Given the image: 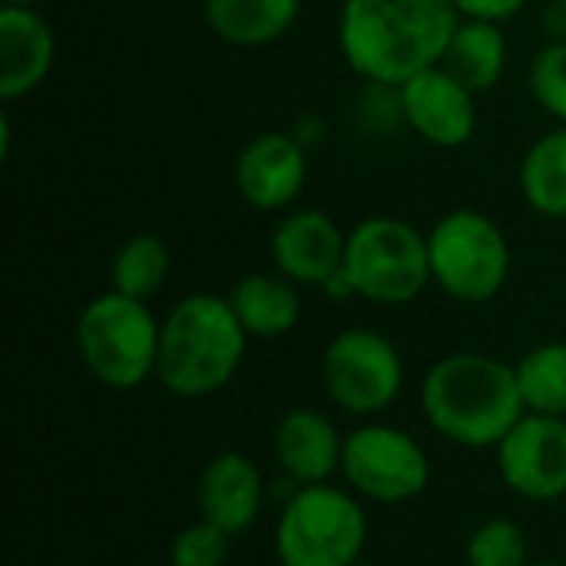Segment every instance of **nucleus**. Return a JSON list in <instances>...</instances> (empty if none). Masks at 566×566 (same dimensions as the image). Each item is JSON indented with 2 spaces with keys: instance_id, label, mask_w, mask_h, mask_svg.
I'll use <instances>...</instances> for the list:
<instances>
[{
  "instance_id": "f257e3e1",
  "label": "nucleus",
  "mask_w": 566,
  "mask_h": 566,
  "mask_svg": "<svg viewBox=\"0 0 566 566\" xmlns=\"http://www.w3.org/2000/svg\"><path fill=\"white\" fill-rule=\"evenodd\" d=\"M458 23L454 0H345L338 43L358 76L398 90L444 60Z\"/></svg>"
},
{
  "instance_id": "f03ea898",
  "label": "nucleus",
  "mask_w": 566,
  "mask_h": 566,
  "mask_svg": "<svg viewBox=\"0 0 566 566\" xmlns=\"http://www.w3.org/2000/svg\"><path fill=\"white\" fill-rule=\"evenodd\" d=\"M421 405L431 428L461 448H497L527 415L517 368L478 352L441 358L424 378Z\"/></svg>"
},
{
  "instance_id": "7ed1b4c3",
  "label": "nucleus",
  "mask_w": 566,
  "mask_h": 566,
  "mask_svg": "<svg viewBox=\"0 0 566 566\" xmlns=\"http://www.w3.org/2000/svg\"><path fill=\"white\" fill-rule=\"evenodd\" d=\"M249 332L235 318L229 298L199 292L182 298L163 322L156 375L179 398H206L222 391L242 365Z\"/></svg>"
},
{
  "instance_id": "20e7f679",
  "label": "nucleus",
  "mask_w": 566,
  "mask_h": 566,
  "mask_svg": "<svg viewBox=\"0 0 566 566\" xmlns=\"http://www.w3.org/2000/svg\"><path fill=\"white\" fill-rule=\"evenodd\" d=\"M159 332L146 302L106 292L76 318V348L96 381L116 391L139 388L159 361Z\"/></svg>"
},
{
  "instance_id": "39448f33",
  "label": "nucleus",
  "mask_w": 566,
  "mask_h": 566,
  "mask_svg": "<svg viewBox=\"0 0 566 566\" xmlns=\"http://www.w3.org/2000/svg\"><path fill=\"white\" fill-rule=\"evenodd\" d=\"M368 521L358 501L328 484L298 488L275 527V554L282 566L358 564Z\"/></svg>"
},
{
  "instance_id": "423d86ee",
  "label": "nucleus",
  "mask_w": 566,
  "mask_h": 566,
  "mask_svg": "<svg viewBox=\"0 0 566 566\" xmlns=\"http://www.w3.org/2000/svg\"><path fill=\"white\" fill-rule=\"evenodd\" d=\"M431 282L458 302H491L511 275V245L501 226L478 209H454L428 232Z\"/></svg>"
},
{
  "instance_id": "0eeeda50",
  "label": "nucleus",
  "mask_w": 566,
  "mask_h": 566,
  "mask_svg": "<svg viewBox=\"0 0 566 566\" xmlns=\"http://www.w3.org/2000/svg\"><path fill=\"white\" fill-rule=\"evenodd\" d=\"M345 272L361 298L378 305H405L431 282L428 235L391 216L365 219L348 232Z\"/></svg>"
},
{
  "instance_id": "6e6552de",
  "label": "nucleus",
  "mask_w": 566,
  "mask_h": 566,
  "mask_svg": "<svg viewBox=\"0 0 566 566\" xmlns=\"http://www.w3.org/2000/svg\"><path fill=\"white\" fill-rule=\"evenodd\" d=\"M322 378L338 408L352 415H375L398 398L405 365L385 335L371 328H345L325 348Z\"/></svg>"
},
{
  "instance_id": "1a4fd4ad",
  "label": "nucleus",
  "mask_w": 566,
  "mask_h": 566,
  "mask_svg": "<svg viewBox=\"0 0 566 566\" xmlns=\"http://www.w3.org/2000/svg\"><path fill=\"white\" fill-rule=\"evenodd\" d=\"M342 471L358 494L378 504L415 501L431 481L424 448L408 431L388 424H368L348 434L342 451Z\"/></svg>"
},
{
  "instance_id": "9d476101",
  "label": "nucleus",
  "mask_w": 566,
  "mask_h": 566,
  "mask_svg": "<svg viewBox=\"0 0 566 566\" xmlns=\"http://www.w3.org/2000/svg\"><path fill=\"white\" fill-rule=\"evenodd\" d=\"M504 484L527 501H557L566 494V421L527 411L497 444Z\"/></svg>"
},
{
  "instance_id": "9b49d317",
  "label": "nucleus",
  "mask_w": 566,
  "mask_h": 566,
  "mask_svg": "<svg viewBox=\"0 0 566 566\" xmlns=\"http://www.w3.org/2000/svg\"><path fill=\"white\" fill-rule=\"evenodd\" d=\"M474 96L478 93L468 90L441 63L411 76L405 86H398V106L408 126L441 149L464 146L474 136V126H478Z\"/></svg>"
},
{
  "instance_id": "f8f14e48",
  "label": "nucleus",
  "mask_w": 566,
  "mask_h": 566,
  "mask_svg": "<svg viewBox=\"0 0 566 566\" xmlns=\"http://www.w3.org/2000/svg\"><path fill=\"white\" fill-rule=\"evenodd\" d=\"M308 176L305 149L298 136L289 133H259L235 159V189L239 196L262 212L285 209L302 192Z\"/></svg>"
},
{
  "instance_id": "ddd939ff",
  "label": "nucleus",
  "mask_w": 566,
  "mask_h": 566,
  "mask_svg": "<svg viewBox=\"0 0 566 566\" xmlns=\"http://www.w3.org/2000/svg\"><path fill=\"white\" fill-rule=\"evenodd\" d=\"M345 242L348 235H342L332 216L318 209H302L275 226L272 259L289 282L325 285V279L345 265Z\"/></svg>"
},
{
  "instance_id": "4468645a",
  "label": "nucleus",
  "mask_w": 566,
  "mask_h": 566,
  "mask_svg": "<svg viewBox=\"0 0 566 566\" xmlns=\"http://www.w3.org/2000/svg\"><path fill=\"white\" fill-rule=\"evenodd\" d=\"M265 484L252 458L239 451L216 454L199 474V514L226 534H245L262 511Z\"/></svg>"
},
{
  "instance_id": "2eb2a0df",
  "label": "nucleus",
  "mask_w": 566,
  "mask_h": 566,
  "mask_svg": "<svg viewBox=\"0 0 566 566\" xmlns=\"http://www.w3.org/2000/svg\"><path fill=\"white\" fill-rule=\"evenodd\" d=\"M56 40L50 23L30 7L0 10V99L36 90L53 66Z\"/></svg>"
},
{
  "instance_id": "dca6fc26",
  "label": "nucleus",
  "mask_w": 566,
  "mask_h": 566,
  "mask_svg": "<svg viewBox=\"0 0 566 566\" xmlns=\"http://www.w3.org/2000/svg\"><path fill=\"white\" fill-rule=\"evenodd\" d=\"M342 451L345 441L338 438L335 424L312 408L289 411L275 428V458L302 488L325 484L342 468Z\"/></svg>"
},
{
  "instance_id": "f3484780",
  "label": "nucleus",
  "mask_w": 566,
  "mask_h": 566,
  "mask_svg": "<svg viewBox=\"0 0 566 566\" xmlns=\"http://www.w3.org/2000/svg\"><path fill=\"white\" fill-rule=\"evenodd\" d=\"M441 66L451 70L474 93L494 90L507 66V36H504L501 23L471 20V17L461 20Z\"/></svg>"
},
{
  "instance_id": "a211bd4d",
  "label": "nucleus",
  "mask_w": 566,
  "mask_h": 566,
  "mask_svg": "<svg viewBox=\"0 0 566 566\" xmlns=\"http://www.w3.org/2000/svg\"><path fill=\"white\" fill-rule=\"evenodd\" d=\"M229 305L242 328L255 338H279L292 332L302 312L298 292L285 275H245L232 285Z\"/></svg>"
},
{
  "instance_id": "6ab92c4d",
  "label": "nucleus",
  "mask_w": 566,
  "mask_h": 566,
  "mask_svg": "<svg viewBox=\"0 0 566 566\" xmlns=\"http://www.w3.org/2000/svg\"><path fill=\"white\" fill-rule=\"evenodd\" d=\"M302 0H206V20L216 36L235 46L279 40L298 17Z\"/></svg>"
},
{
  "instance_id": "aec40b11",
  "label": "nucleus",
  "mask_w": 566,
  "mask_h": 566,
  "mask_svg": "<svg viewBox=\"0 0 566 566\" xmlns=\"http://www.w3.org/2000/svg\"><path fill=\"white\" fill-rule=\"evenodd\" d=\"M521 192L547 219H566V126L541 136L521 163Z\"/></svg>"
},
{
  "instance_id": "412c9836",
  "label": "nucleus",
  "mask_w": 566,
  "mask_h": 566,
  "mask_svg": "<svg viewBox=\"0 0 566 566\" xmlns=\"http://www.w3.org/2000/svg\"><path fill=\"white\" fill-rule=\"evenodd\" d=\"M169 275V249L159 235L153 232H136L129 235L116 255H113V292L149 302Z\"/></svg>"
},
{
  "instance_id": "4be33fe9",
  "label": "nucleus",
  "mask_w": 566,
  "mask_h": 566,
  "mask_svg": "<svg viewBox=\"0 0 566 566\" xmlns=\"http://www.w3.org/2000/svg\"><path fill=\"white\" fill-rule=\"evenodd\" d=\"M517 381L527 411L534 415H566V342H551L527 352L517 365Z\"/></svg>"
},
{
  "instance_id": "5701e85b",
  "label": "nucleus",
  "mask_w": 566,
  "mask_h": 566,
  "mask_svg": "<svg viewBox=\"0 0 566 566\" xmlns=\"http://www.w3.org/2000/svg\"><path fill=\"white\" fill-rule=\"evenodd\" d=\"M468 566H527V534L504 517L484 521L468 541Z\"/></svg>"
},
{
  "instance_id": "b1692460",
  "label": "nucleus",
  "mask_w": 566,
  "mask_h": 566,
  "mask_svg": "<svg viewBox=\"0 0 566 566\" xmlns=\"http://www.w3.org/2000/svg\"><path fill=\"white\" fill-rule=\"evenodd\" d=\"M534 99L566 126V40H551L531 63Z\"/></svg>"
},
{
  "instance_id": "393cba45",
  "label": "nucleus",
  "mask_w": 566,
  "mask_h": 566,
  "mask_svg": "<svg viewBox=\"0 0 566 566\" xmlns=\"http://www.w3.org/2000/svg\"><path fill=\"white\" fill-rule=\"evenodd\" d=\"M229 541L232 534H226L209 521H199L176 534L169 547V560L172 566H222L229 557Z\"/></svg>"
},
{
  "instance_id": "a878e982",
  "label": "nucleus",
  "mask_w": 566,
  "mask_h": 566,
  "mask_svg": "<svg viewBox=\"0 0 566 566\" xmlns=\"http://www.w3.org/2000/svg\"><path fill=\"white\" fill-rule=\"evenodd\" d=\"M527 0H454V7L471 17V20H494V23H504L511 20L514 13L524 10Z\"/></svg>"
},
{
  "instance_id": "bb28decb",
  "label": "nucleus",
  "mask_w": 566,
  "mask_h": 566,
  "mask_svg": "<svg viewBox=\"0 0 566 566\" xmlns=\"http://www.w3.org/2000/svg\"><path fill=\"white\" fill-rule=\"evenodd\" d=\"M544 23H547V33H551L554 40H566V0H551V3H547Z\"/></svg>"
},
{
  "instance_id": "cd10ccee",
  "label": "nucleus",
  "mask_w": 566,
  "mask_h": 566,
  "mask_svg": "<svg viewBox=\"0 0 566 566\" xmlns=\"http://www.w3.org/2000/svg\"><path fill=\"white\" fill-rule=\"evenodd\" d=\"M322 289H325V295H328V298H338V302H342V298L358 295V292H355V285H352V279H348V272H345V265H342L335 275H328Z\"/></svg>"
},
{
  "instance_id": "c85d7f7f",
  "label": "nucleus",
  "mask_w": 566,
  "mask_h": 566,
  "mask_svg": "<svg viewBox=\"0 0 566 566\" xmlns=\"http://www.w3.org/2000/svg\"><path fill=\"white\" fill-rule=\"evenodd\" d=\"M36 3H40V0H3V7H30V10H33Z\"/></svg>"
},
{
  "instance_id": "c756f323",
  "label": "nucleus",
  "mask_w": 566,
  "mask_h": 566,
  "mask_svg": "<svg viewBox=\"0 0 566 566\" xmlns=\"http://www.w3.org/2000/svg\"><path fill=\"white\" fill-rule=\"evenodd\" d=\"M527 566H564V564H551V560H541V564H527Z\"/></svg>"
},
{
  "instance_id": "7c9ffc66",
  "label": "nucleus",
  "mask_w": 566,
  "mask_h": 566,
  "mask_svg": "<svg viewBox=\"0 0 566 566\" xmlns=\"http://www.w3.org/2000/svg\"><path fill=\"white\" fill-rule=\"evenodd\" d=\"M352 566H378V564H352Z\"/></svg>"
}]
</instances>
